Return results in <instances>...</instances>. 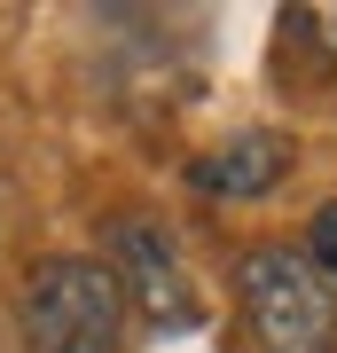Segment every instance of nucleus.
<instances>
[{
  "label": "nucleus",
  "instance_id": "nucleus-1",
  "mask_svg": "<svg viewBox=\"0 0 337 353\" xmlns=\"http://www.w3.org/2000/svg\"><path fill=\"white\" fill-rule=\"evenodd\" d=\"M236 299L259 353H337V290L290 243H251L236 259Z\"/></svg>",
  "mask_w": 337,
  "mask_h": 353
},
{
  "label": "nucleus",
  "instance_id": "nucleus-2",
  "mask_svg": "<svg viewBox=\"0 0 337 353\" xmlns=\"http://www.w3.org/2000/svg\"><path fill=\"white\" fill-rule=\"evenodd\" d=\"M125 283L110 259H48L24 283V353H118Z\"/></svg>",
  "mask_w": 337,
  "mask_h": 353
},
{
  "label": "nucleus",
  "instance_id": "nucleus-3",
  "mask_svg": "<svg viewBox=\"0 0 337 353\" xmlns=\"http://www.w3.org/2000/svg\"><path fill=\"white\" fill-rule=\"evenodd\" d=\"M110 275L125 283V306H150L157 322H173V330H188L196 322V290H188V275H181V252H173V236H165L157 220H110Z\"/></svg>",
  "mask_w": 337,
  "mask_h": 353
},
{
  "label": "nucleus",
  "instance_id": "nucleus-4",
  "mask_svg": "<svg viewBox=\"0 0 337 353\" xmlns=\"http://www.w3.org/2000/svg\"><path fill=\"white\" fill-rule=\"evenodd\" d=\"M283 173H290V141L275 126H243V134H227L220 150H204L196 165H188V181H196L204 196H227V204L267 196Z\"/></svg>",
  "mask_w": 337,
  "mask_h": 353
},
{
  "label": "nucleus",
  "instance_id": "nucleus-5",
  "mask_svg": "<svg viewBox=\"0 0 337 353\" xmlns=\"http://www.w3.org/2000/svg\"><path fill=\"white\" fill-rule=\"evenodd\" d=\"M306 267L337 290V204H322V212H314V228H306Z\"/></svg>",
  "mask_w": 337,
  "mask_h": 353
},
{
  "label": "nucleus",
  "instance_id": "nucleus-6",
  "mask_svg": "<svg viewBox=\"0 0 337 353\" xmlns=\"http://www.w3.org/2000/svg\"><path fill=\"white\" fill-rule=\"evenodd\" d=\"M298 24H306L314 39H322V55H337V8H306Z\"/></svg>",
  "mask_w": 337,
  "mask_h": 353
}]
</instances>
